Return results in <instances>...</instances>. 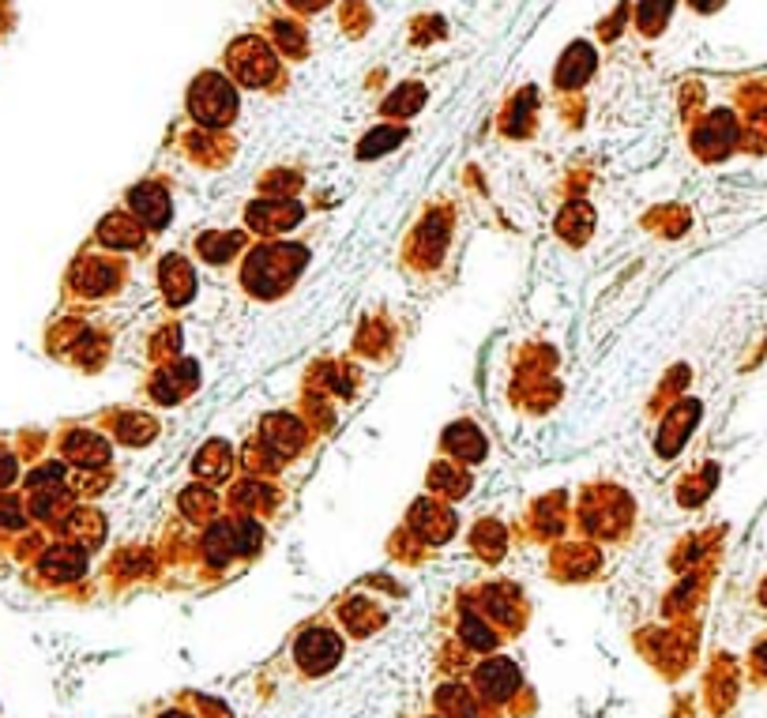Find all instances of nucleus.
<instances>
[{
  "label": "nucleus",
  "instance_id": "1",
  "mask_svg": "<svg viewBox=\"0 0 767 718\" xmlns=\"http://www.w3.org/2000/svg\"><path fill=\"white\" fill-rule=\"evenodd\" d=\"M305 260H309L305 249H294V245H264V249H256L249 256L241 279H245V286H249L256 297H275L298 279Z\"/></svg>",
  "mask_w": 767,
  "mask_h": 718
},
{
  "label": "nucleus",
  "instance_id": "2",
  "mask_svg": "<svg viewBox=\"0 0 767 718\" xmlns=\"http://www.w3.org/2000/svg\"><path fill=\"white\" fill-rule=\"evenodd\" d=\"M188 113L207 128L226 125V121L237 113L234 83H226V79L215 76V72L200 76L196 83H192V91H188Z\"/></svg>",
  "mask_w": 767,
  "mask_h": 718
},
{
  "label": "nucleus",
  "instance_id": "3",
  "mask_svg": "<svg viewBox=\"0 0 767 718\" xmlns=\"http://www.w3.org/2000/svg\"><path fill=\"white\" fill-rule=\"evenodd\" d=\"M628 508H632L628 497H621L617 489H591L583 497V523L598 538H617L628 527Z\"/></svg>",
  "mask_w": 767,
  "mask_h": 718
},
{
  "label": "nucleus",
  "instance_id": "4",
  "mask_svg": "<svg viewBox=\"0 0 767 718\" xmlns=\"http://www.w3.org/2000/svg\"><path fill=\"white\" fill-rule=\"evenodd\" d=\"M339 658H343V640H339L331 628H309L298 640V666L309 673V677L328 673Z\"/></svg>",
  "mask_w": 767,
  "mask_h": 718
},
{
  "label": "nucleus",
  "instance_id": "5",
  "mask_svg": "<svg viewBox=\"0 0 767 718\" xmlns=\"http://www.w3.org/2000/svg\"><path fill=\"white\" fill-rule=\"evenodd\" d=\"M230 72L249 87H260L275 72V53L260 42V38H241L237 46H230Z\"/></svg>",
  "mask_w": 767,
  "mask_h": 718
},
{
  "label": "nucleus",
  "instance_id": "6",
  "mask_svg": "<svg viewBox=\"0 0 767 718\" xmlns=\"http://www.w3.org/2000/svg\"><path fill=\"white\" fill-rule=\"evenodd\" d=\"M410 531L429 546H440L455 534V512L448 504H437V500H418L410 508Z\"/></svg>",
  "mask_w": 767,
  "mask_h": 718
},
{
  "label": "nucleus",
  "instance_id": "7",
  "mask_svg": "<svg viewBox=\"0 0 767 718\" xmlns=\"http://www.w3.org/2000/svg\"><path fill=\"white\" fill-rule=\"evenodd\" d=\"M249 226L252 230H260V234H282V230H290V226H298L301 222V207L294 200H279V196H267V200H256L249 203Z\"/></svg>",
  "mask_w": 767,
  "mask_h": 718
},
{
  "label": "nucleus",
  "instance_id": "8",
  "mask_svg": "<svg viewBox=\"0 0 767 718\" xmlns=\"http://www.w3.org/2000/svg\"><path fill=\"white\" fill-rule=\"evenodd\" d=\"M128 207L136 211V219L151 230H162L170 222V192L158 185V181H143L128 192Z\"/></svg>",
  "mask_w": 767,
  "mask_h": 718
},
{
  "label": "nucleus",
  "instance_id": "9",
  "mask_svg": "<svg viewBox=\"0 0 767 718\" xmlns=\"http://www.w3.org/2000/svg\"><path fill=\"white\" fill-rule=\"evenodd\" d=\"M474 685L482 688L486 700H493V703L508 700V696L519 688L516 662H508V658H489V662H482L478 673H474Z\"/></svg>",
  "mask_w": 767,
  "mask_h": 718
},
{
  "label": "nucleus",
  "instance_id": "10",
  "mask_svg": "<svg viewBox=\"0 0 767 718\" xmlns=\"http://www.w3.org/2000/svg\"><path fill=\"white\" fill-rule=\"evenodd\" d=\"M158 282H162V294L170 305H188L196 294V271L188 267L185 256H166L158 267Z\"/></svg>",
  "mask_w": 767,
  "mask_h": 718
},
{
  "label": "nucleus",
  "instance_id": "11",
  "mask_svg": "<svg viewBox=\"0 0 767 718\" xmlns=\"http://www.w3.org/2000/svg\"><path fill=\"white\" fill-rule=\"evenodd\" d=\"M260 437H264V448L275 455H294L305 444V425L298 418H290V414H271L260 429Z\"/></svg>",
  "mask_w": 767,
  "mask_h": 718
},
{
  "label": "nucleus",
  "instance_id": "12",
  "mask_svg": "<svg viewBox=\"0 0 767 718\" xmlns=\"http://www.w3.org/2000/svg\"><path fill=\"white\" fill-rule=\"evenodd\" d=\"M696 418H700V406H696V403H681V406H677L674 414L662 422V429H658V452L666 455V459H670V455H677V448H681V444H685V437L692 433Z\"/></svg>",
  "mask_w": 767,
  "mask_h": 718
},
{
  "label": "nucleus",
  "instance_id": "13",
  "mask_svg": "<svg viewBox=\"0 0 767 718\" xmlns=\"http://www.w3.org/2000/svg\"><path fill=\"white\" fill-rule=\"evenodd\" d=\"M734 143H737V121H734V113H726V110H719L696 132V147H700L704 155H726Z\"/></svg>",
  "mask_w": 767,
  "mask_h": 718
},
{
  "label": "nucleus",
  "instance_id": "14",
  "mask_svg": "<svg viewBox=\"0 0 767 718\" xmlns=\"http://www.w3.org/2000/svg\"><path fill=\"white\" fill-rule=\"evenodd\" d=\"M444 452L463 459V463H482L486 459V437L474 429V422H455L444 433Z\"/></svg>",
  "mask_w": 767,
  "mask_h": 718
},
{
  "label": "nucleus",
  "instance_id": "15",
  "mask_svg": "<svg viewBox=\"0 0 767 718\" xmlns=\"http://www.w3.org/2000/svg\"><path fill=\"white\" fill-rule=\"evenodd\" d=\"M64 452L79 467H106L110 463V444L102 437H94V433H72L64 440Z\"/></svg>",
  "mask_w": 767,
  "mask_h": 718
},
{
  "label": "nucleus",
  "instance_id": "16",
  "mask_svg": "<svg viewBox=\"0 0 767 718\" xmlns=\"http://www.w3.org/2000/svg\"><path fill=\"white\" fill-rule=\"evenodd\" d=\"M98 241L110 245V249H136L143 241L140 219H128V215H110L98 226Z\"/></svg>",
  "mask_w": 767,
  "mask_h": 718
},
{
  "label": "nucleus",
  "instance_id": "17",
  "mask_svg": "<svg viewBox=\"0 0 767 718\" xmlns=\"http://www.w3.org/2000/svg\"><path fill=\"white\" fill-rule=\"evenodd\" d=\"M591 72H595V53H591L587 42H576L564 53L561 68H557V87H580Z\"/></svg>",
  "mask_w": 767,
  "mask_h": 718
},
{
  "label": "nucleus",
  "instance_id": "18",
  "mask_svg": "<svg viewBox=\"0 0 767 718\" xmlns=\"http://www.w3.org/2000/svg\"><path fill=\"white\" fill-rule=\"evenodd\" d=\"M230 463H234L230 448H226L222 440H211V444L200 448V455L192 459V470H196L204 482H222V478L230 474Z\"/></svg>",
  "mask_w": 767,
  "mask_h": 718
},
{
  "label": "nucleus",
  "instance_id": "19",
  "mask_svg": "<svg viewBox=\"0 0 767 718\" xmlns=\"http://www.w3.org/2000/svg\"><path fill=\"white\" fill-rule=\"evenodd\" d=\"M42 572L53 579H76L87 572V557L76 546H57L42 557Z\"/></svg>",
  "mask_w": 767,
  "mask_h": 718
},
{
  "label": "nucleus",
  "instance_id": "20",
  "mask_svg": "<svg viewBox=\"0 0 767 718\" xmlns=\"http://www.w3.org/2000/svg\"><path fill=\"white\" fill-rule=\"evenodd\" d=\"M444 245H448V222L440 219V215L425 219L422 226H418V234H414V249H418V256H422L425 264H437Z\"/></svg>",
  "mask_w": 767,
  "mask_h": 718
},
{
  "label": "nucleus",
  "instance_id": "21",
  "mask_svg": "<svg viewBox=\"0 0 767 718\" xmlns=\"http://www.w3.org/2000/svg\"><path fill=\"white\" fill-rule=\"evenodd\" d=\"M245 234H200L196 237V252L204 256L207 264H226L234 260V252H241Z\"/></svg>",
  "mask_w": 767,
  "mask_h": 718
},
{
  "label": "nucleus",
  "instance_id": "22",
  "mask_svg": "<svg viewBox=\"0 0 767 718\" xmlns=\"http://www.w3.org/2000/svg\"><path fill=\"white\" fill-rule=\"evenodd\" d=\"M591 226H595V211L583 207V203H572V207H564L561 219H557V234L568 237L572 245H583L587 234H591Z\"/></svg>",
  "mask_w": 767,
  "mask_h": 718
},
{
  "label": "nucleus",
  "instance_id": "23",
  "mask_svg": "<svg viewBox=\"0 0 767 718\" xmlns=\"http://www.w3.org/2000/svg\"><path fill=\"white\" fill-rule=\"evenodd\" d=\"M437 703L444 718H478V703H474V692H467L463 685H444L437 692Z\"/></svg>",
  "mask_w": 767,
  "mask_h": 718
},
{
  "label": "nucleus",
  "instance_id": "24",
  "mask_svg": "<svg viewBox=\"0 0 767 718\" xmlns=\"http://www.w3.org/2000/svg\"><path fill=\"white\" fill-rule=\"evenodd\" d=\"M557 568H568V572H561V576L583 579L598 568V553L591 546H564V549H557Z\"/></svg>",
  "mask_w": 767,
  "mask_h": 718
},
{
  "label": "nucleus",
  "instance_id": "25",
  "mask_svg": "<svg viewBox=\"0 0 767 718\" xmlns=\"http://www.w3.org/2000/svg\"><path fill=\"white\" fill-rule=\"evenodd\" d=\"M343 621L354 636H369V632L384 621V613H380L376 606H369L365 598H350V602L343 606Z\"/></svg>",
  "mask_w": 767,
  "mask_h": 718
},
{
  "label": "nucleus",
  "instance_id": "26",
  "mask_svg": "<svg viewBox=\"0 0 767 718\" xmlns=\"http://www.w3.org/2000/svg\"><path fill=\"white\" fill-rule=\"evenodd\" d=\"M204 557L207 564H215V568L234 557V531H230V523H215V527L204 534Z\"/></svg>",
  "mask_w": 767,
  "mask_h": 718
},
{
  "label": "nucleus",
  "instance_id": "27",
  "mask_svg": "<svg viewBox=\"0 0 767 718\" xmlns=\"http://www.w3.org/2000/svg\"><path fill=\"white\" fill-rule=\"evenodd\" d=\"M113 282H117V267L110 264H87V271L79 267V275H76V290L79 294H106Z\"/></svg>",
  "mask_w": 767,
  "mask_h": 718
},
{
  "label": "nucleus",
  "instance_id": "28",
  "mask_svg": "<svg viewBox=\"0 0 767 718\" xmlns=\"http://www.w3.org/2000/svg\"><path fill=\"white\" fill-rule=\"evenodd\" d=\"M155 433L158 425L147 414H121L117 418V437L125 440V444H147V440H155Z\"/></svg>",
  "mask_w": 767,
  "mask_h": 718
},
{
  "label": "nucleus",
  "instance_id": "29",
  "mask_svg": "<svg viewBox=\"0 0 767 718\" xmlns=\"http://www.w3.org/2000/svg\"><path fill=\"white\" fill-rule=\"evenodd\" d=\"M470 542H474V549H478L486 561H497V557L504 553V527L501 523H493V519H486V523L474 527Z\"/></svg>",
  "mask_w": 767,
  "mask_h": 718
},
{
  "label": "nucleus",
  "instance_id": "30",
  "mask_svg": "<svg viewBox=\"0 0 767 718\" xmlns=\"http://www.w3.org/2000/svg\"><path fill=\"white\" fill-rule=\"evenodd\" d=\"M407 140V128H373L365 140H361V158H376V155H384V151H392V147H399V143Z\"/></svg>",
  "mask_w": 767,
  "mask_h": 718
},
{
  "label": "nucleus",
  "instance_id": "31",
  "mask_svg": "<svg viewBox=\"0 0 767 718\" xmlns=\"http://www.w3.org/2000/svg\"><path fill=\"white\" fill-rule=\"evenodd\" d=\"M219 508V500H215V493L211 489H204V485H192V489H185L181 493V512L192 519H207L211 512Z\"/></svg>",
  "mask_w": 767,
  "mask_h": 718
},
{
  "label": "nucleus",
  "instance_id": "32",
  "mask_svg": "<svg viewBox=\"0 0 767 718\" xmlns=\"http://www.w3.org/2000/svg\"><path fill=\"white\" fill-rule=\"evenodd\" d=\"M230 531H234V553H252V549H260V542H264V527L249 516L234 519Z\"/></svg>",
  "mask_w": 767,
  "mask_h": 718
},
{
  "label": "nucleus",
  "instance_id": "33",
  "mask_svg": "<svg viewBox=\"0 0 767 718\" xmlns=\"http://www.w3.org/2000/svg\"><path fill=\"white\" fill-rule=\"evenodd\" d=\"M422 83H403L399 94H392L388 102H384V113H395V117H410V113L422 106Z\"/></svg>",
  "mask_w": 767,
  "mask_h": 718
},
{
  "label": "nucleus",
  "instance_id": "34",
  "mask_svg": "<svg viewBox=\"0 0 767 718\" xmlns=\"http://www.w3.org/2000/svg\"><path fill=\"white\" fill-rule=\"evenodd\" d=\"M429 485L437 489V493H448V497H463L470 485H467V474H459L455 467H433V474H429Z\"/></svg>",
  "mask_w": 767,
  "mask_h": 718
},
{
  "label": "nucleus",
  "instance_id": "35",
  "mask_svg": "<svg viewBox=\"0 0 767 718\" xmlns=\"http://www.w3.org/2000/svg\"><path fill=\"white\" fill-rule=\"evenodd\" d=\"M459 632H463V640L470 647H478V651H489L493 643H497V632H489L486 621H478L474 613H463V621H459Z\"/></svg>",
  "mask_w": 767,
  "mask_h": 718
},
{
  "label": "nucleus",
  "instance_id": "36",
  "mask_svg": "<svg viewBox=\"0 0 767 718\" xmlns=\"http://www.w3.org/2000/svg\"><path fill=\"white\" fill-rule=\"evenodd\" d=\"M271 500H275V493L264 482H256V478H249V482H241L234 489V504H241V508H264Z\"/></svg>",
  "mask_w": 767,
  "mask_h": 718
},
{
  "label": "nucleus",
  "instance_id": "37",
  "mask_svg": "<svg viewBox=\"0 0 767 718\" xmlns=\"http://www.w3.org/2000/svg\"><path fill=\"white\" fill-rule=\"evenodd\" d=\"M102 531H106V523H102V516L98 512H91V508H79L76 516H72V534H79L83 542H102Z\"/></svg>",
  "mask_w": 767,
  "mask_h": 718
},
{
  "label": "nucleus",
  "instance_id": "38",
  "mask_svg": "<svg viewBox=\"0 0 767 718\" xmlns=\"http://www.w3.org/2000/svg\"><path fill=\"white\" fill-rule=\"evenodd\" d=\"M670 8H674V0H647V4H643V12H640L643 31L655 34L658 27H662V19L670 16Z\"/></svg>",
  "mask_w": 767,
  "mask_h": 718
},
{
  "label": "nucleus",
  "instance_id": "39",
  "mask_svg": "<svg viewBox=\"0 0 767 718\" xmlns=\"http://www.w3.org/2000/svg\"><path fill=\"white\" fill-rule=\"evenodd\" d=\"M298 173H271L264 181V188H267V196H279V200H286V192H298Z\"/></svg>",
  "mask_w": 767,
  "mask_h": 718
},
{
  "label": "nucleus",
  "instance_id": "40",
  "mask_svg": "<svg viewBox=\"0 0 767 718\" xmlns=\"http://www.w3.org/2000/svg\"><path fill=\"white\" fill-rule=\"evenodd\" d=\"M531 106H534V94L531 91L523 94L516 106H512V113H508V125H504L508 132H512V136H519V132H523V117L531 113Z\"/></svg>",
  "mask_w": 767,
  "mask_h": 718
},
{
  "label": "nucleus",
  "instance_id": "41",
  "mask_svg": "<svg viewBox=\"0 0 767 718\" xmlns=\"http://www.w3.org/2000/svg\"><path fill=\"white\" fill-rule=\"evenodd\" d=\"M16 478V463H12V455L0 452V485H8Z\"/></svg>",
  "mask_w": 767,
  "mask_h": 718
},
{
  "label": "nucleus",
  "instance_id": "42",
  "mask_svg": "<svg viewBox=\"0 0 767 718\" xmlns=\"http://www.w3.org/2000/svg\"><path fill=\"white\" fill-rule=\"evenodd\" d=\"M719 0H692V8H700V12H707V8H715Z\"/></svg>",
  "mask_w": 767,
  "mask_h": 718
},
{
  "label": "nucleus",
  "instance_id": "43",
  "mask_svg": "<svg viewBox=\"0 0 767 718\" xmlns=\"http://www.w3.org/2000/svg\"><path fill=\"white\" fill-rule=\"evenodd\" d=\"M756 662H760V666H767V643H760V647H756Z\"/></svg>",
  "mask_w": 767,
  "mask_h": 718
},
{
  "label": "nucleus",
  "instance_id": "44",
  "mask_svg": "<svg viewBox=\"0 0 767 718\" xmlns=\"http://www.w3.org/2000/svg\"><path fill=\"white\" fill-rule=\"evenodd\" d=\"M290 4H298V8H316L320 0H290Z\"/></svg>",
  "mask_w": 767,
  "mask_h": 718
},
{
  "label": "nucleus",
  "instance_id": "45",
  "mask_svg": "<svg viewBox=\"0 0 767 718\" xmlns=\"http://www.w3.org/2000/svg\"><path fill=\"white\" fill-rule=\"evenodd\" d=\"M162 718H188V715H181V711H170V715H162Z\"/></svg>",
  "mask_w": 767,
  "mask_h": 718
}]
</instances>
